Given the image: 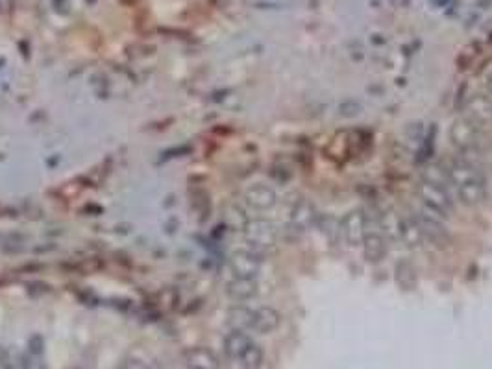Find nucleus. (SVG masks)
Segmentation results:
<instances>
[{
	"label": "nucleus",
	"instance_id": "nucleus-1",
	"mask_svg": "<svg viewBox=\"0 0 492 369\" xmlns=\"http://www.w3.org/2000/svg\"><path fill=\"white\" fill-rule=\"evenodd\" d=\"M446 174H448V181L455 189L457 199L467 207H478L487 196L485 177L478 166L472 165L470 161H453L452 165L446 168Z\"/></svg>",
	"mask_w": 492,
	"mask_h": 369
},
{
	"label": "nucleus",
	"instance_id": "nucleus-2",
	"mask_svg": "<svg viewBox=\"0 0 492 369\" xmlns=\"http://www.w3.org/2000/svg\"><path fill=\"white\" fill-rule=\"evenodd\" d=\"M363 253L365 258L371 264H380L383 258L387 257L389 246H387V238L383 229H381L380 218L372 214H366L365 211V237H363Z\"/></svg>",
	"mask_w": 492,
	"mask_h": 369
},
{
	"label": "nucleus",
	"instance_id": "nucleus-3",
	"mask_svg": "<svg viewBox=\"0 0 492 369\" xmlns=\"http://www.w3.org/2000/svg\"><path fill=\"white\" fill-rule=\"evenodd\" d=\"M241 233H243L246 244L252 249H256V251L274 248L276 240H278V229L267 218L246 220L243 229H241Z\"/></svg>",
	"mask_w": 492,
	"mask_h": 369
},
{
	"label": "nucleus",
	"instance_id": "nucleus-4",
	"mask_svg": "<svg viewBox=\"0 0 492 369\" xmlns=\"http://www.w3.org/2000/svg\"><path fill=\"white\" fill-rule=\"evenodd\" d=\"M419 196L426 209L433 211L443 218L448 220L453 214V199L444 184L422 180L419 184Z\"/></svg>",
	"mask_w": 492,
	"mask_h": 369
},
{
	"label": "nucleus",
	"instance_id": "nucleus-5",
	"mask_svg": "<svg viewBox=\"0 0 492 369\" xmlns=\"http://www.w3.org/2000/svg\"><path fill=\"white\" fill-rule=\"evenodd\" d=\"M414 218H416V222H419L420 231H422V234H424V240H428V242L433 244L435 248H440V249L450 246L452 237H450L448 229H446V224H444L446 218L439 216V214L433 213V211L426 209L424 205H422L420 213L414 214Z\"/></svg>",
	"mask_w": 492,
	"mask_h": 369
},
{
	"label": "nucleus",
	"instance_id": "nucleus-6",
	"mask_svg": "<svg viewBox=\"0 0 492 369\" xmlns=\"http://www.w3.org/2000/svg\"><path fill=\"white\" fill-rule=\"evenodd\" d=\"M229 270L234 277H243V279H258L261 273L263 261L259 257L256 249H237L229 255Z\"/></svg>",
	"mask_w": 492,
	"mask_h": 369
},
{
	"label": "nucleus",
	"instance_id": "nucleus-7",
	"mask_svg": "<svg viewBox=\"0 0 492 369\" xmlns=\"http://www.w3.org/2000/svg\"><path fill=\"white\" fill-rule=\"evenodd\" d=\"M243 201L248 209L256 211V213H267L278 204V194L270 184L253 183L248 184L243 192Z\"/></svg>",
	"mask_w": 492,
	"mask_h": 369
},
{
	"label": "nucleus",
	"instance_id": "nucleus-8",
	"mask_svg": "<svg viewBox=\"0 0 492 369\" xmlns=\"http://www.w3.org/2000/svg\"><path fill=\"white\" fill-rule=\"evenodd\" d=\"M365 237V211L352 209L341 220V238L348 248L356 249L363 244Z\"/></svg>",
	"mask_w": 492,
	"mask_h": 369
},
{
	"label": "nucleus",
	"instance_id": "nucleus-9",
	"mask_svg": "<svg viewBox=\"0 0 492 369\" xmlns=\"http://www.w3.org/2000/svg\"><path fill=\"white\" fill-rule=\"evenodd\" d=\"M450 141L459 151L472 150L478 144V126L468 118H457L450 127Z\"/></svg>",
	"mask_w": 492,
	"mask_h": 369
},
{
	"label": "nucleus",
	"instance_id": "nucleus-10",
	"mask_svg": "<svg viewBox=\"0 0 492 369\" xmlns=\"http://www.w3.org/2000/svg\"><path fill=\"white\" fill-rule=\"evenodd\" d=\"M313 224H317V209L315 205L307 198L298 199L296 204L291 209V216H289V227L293 229L294 233L302 234L313 227Z\"/></svg>",
	"mask_w": 492,
	"mask_h": 369
},
{
	"label": "nucleus",
	"instance_id": "nucleus-11",
	"mask_svg": "<svg viewBox=\"0 0 492 369\" xmlns=\"http://www.w3.org/2000/svg\"><path fill=\"white\" fill-rule=\"evenodd\" d=\"M282 323V314L272 306H259L252 311L250 330L258 334H272Z\"/></svg>",
	"mask_w": 492,
	"mask_h": 369
},
{
	"label": "nucleus",
	"instance_id": "nucleus-12",
	"mask_svg": "<svg viewBox=\"0 0 492 369\" xmlns=\"http://www.w3.org/2000/svg\"><path fill=\"white\" fill-rule=\"evenodd\" d=\"M226 294L234 301H250L259 294L258 279H243V277H234L226 282Z\"/></svg>",
	"mask_w": 492,
	"mask_h": 369
},
{
	"label": "nucleus",
	"instance_id": "nucleus-13",
	"mask_svg": "<svg viewBox=\"0 0 492 369\" xmlns=\"http://www.w3.org/2000/svg\"><path fill=\"white\" fill-rule=\"evenodd\" d=\"M398 237L407 249H419L424 246V234L414 216L398 218Z\"/></svg>",
	"mask_w": 492,
	"mask_h": 369
},
{
	"label": "nucleus",
	"instance_id": "nucleus-14",
	"mask_svg": "<svg viewBox=\"0 0 492 369\" xmlns=\"http://www.w3.org/2000/svg\"><path fill=\"white\" fill-rule=\"evenodd\" d=\"M187 369H219V356L215 355L210 347H193L187 349L184 355Z\"/></svg>",
	"mask_w": 492,
	"mask_h": 369
},
{
	"label": "nucleus",
	"instance_id": "nucleus-15",
	"mask_svg": "<svg viewBox=\"0 0 492 369\" xmlns=\"http://www.w3.org/2000/svg\"><path fill=\"white\" fill-rule=\"evenodd\" d=\"M253 340L248 336V330L232 329L224 338V353L229 360L239 362L241 356L244 355V351L248 349Z\"/></svg>",
	"mask_w": 492,
	"mask_h": 369
},
{
	"label": "nucleus",
	"instance_id": "nucleus-16",
	"mask_svg": "<svg viewBox=\"0 0 492 369\" xmlns=\"http://www.w3.org/2000/svg\"><path fill=\"white\" fill-rule=\"evenodd\" d=\"M396 282L402 290H411L416 284V272H414L413 264L405 263V261H400L396 264Z\"/></svg>",
	"mask_w": 492,
	"mask_h": 369
},
{
	"label": "nucleus",
	"instance_id": "nucleus-17",
	"mask_svg": "<svg viewBox=\"0 0 492 369\" xmlns=\"http://www.w3.org/2000/svg\"><path fill=\"white\" fill-rule=\"evenodd\" d=\"M263 362H265L263 349H261V345H258L256 342H253L248 349L244 351V355L241 356V360L237 362V364H239L243 369H261Z\"/></svg>",
	"mask_w": 492,
	"mask_h": 369
},
{
	"label": "nucleus",
	"instance_id": "nucleus-18",
	"mask_svg": "<svg viewBox=\"0 0 492 369\" xmlns=\"http://www.w3.org/2000/svg\"><path fill=\"white\" fill-rule=\"evenodd\" d=\"M470 109H472L478 120H491L492 118V102L487 96L474 98L472 104H470Z\"/></svg>",
	"mask_w": 492,
	"mask_h": 369
},
{
	"label": "nucleus",
	"instance_id": "nucleus-19",
	"mask_svg": "<svg viewBox=\"0 0 492 369\" xmlns=\"http://www.w3.org/2000/svg\"><path fill=\"white\" fill-rule=\"evenodd\" d=\"M19 369H47V364H44L43 355L26 351V355L20 356Z\"/></svg>",
	"mask_w": 492,
	"mask_h": 369
},
{
	"label": "nucleus",
	"instance_id": "nucleus-20",
	"mask_svg": "<svg viewBox=\"0 0 492 369\" xmlns=\"http://www.w3.org/2000/svg\"><path fill=\"white\" fill-rule=\"evenodd\" d=\"M487 89H488V92L492 94V73L487 74Z\"/></svg>",
	"mask_w": 492,
	"mask_h": 369
},
{
	"label": "nucleus",
	"instance_id": "nucleus-21",
	"mask_svg": "<svg viewBox=\"0 0 492 369\" xmlns=\"http://www.w3.org/2000/svg\"><path fill=\"white\" fill-rule=\"evenodd\" d=\"M4 353H6V349L0 345V362H2V356H4Z\"/></svg>",
	"mask_w": 492,
	"mask_h": 369
}]
</instances>
